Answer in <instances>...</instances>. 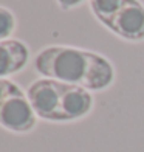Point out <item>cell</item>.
<instances>
[{
	"label": "cell",
	"instance_id": "obj_10",
	"mask_svg": "<svg viewBox=\"0 0 144 152\" xmlns=\"http://www.w3.org/2000/svg\"><path fill=\"white\" fill-rule=\"evenodd\" d=\"M59 8L64 10V11H68V10H73L76 8V6H79L84 0H56Z\"/></svg>",
	"mask_w": 144,
	"mask_h": 152
},
{
	"label": "cell",
	"instance_id": "obj_1",
	"mask_svg": "<svg viewBox=\"0 0 144 152\" xmlns=\"http://www.w3.org/2000/svg\"><path fill=\"white\" fill-rule=\"evenodd\" d=\"M34 68L42 78L81 86L90 92L105 90L115 79V68L105 56L76 47L44 48L34 56Z\"/></svg>",
	"mask_w": 144,
	"mask_h": 152
},
{
	"label": "cell",
	"instance_id": "obj_3",
	"mask_svg": "<svg viewBox=\"0 0 144 152\" xmlns=\"http://www.w3.org/2000/svg\"><path fill=\"white\" fill-rule=\"evenodd\" d=\"M37 115L26 93L19 92L8 96L0 104V126L14 134H26L36 127Z\"/></svg>",
	"mask_w": 144,
	"mask_h": 152
},
{
	"label": "cell",
	"instance_id": "obj_7",
	"mask_svg": "<svg viewBox=\"0 0 144 152\" xmlns=\"http://www.w3.org/2000/svg\"><path fill=\"white\" fill-rule=\"evenodd\" d=\"M129 2L130 0H90V10L102 25L108 26V23L115 19V16Z\"/></svg>",
	"mask_w": 144,
	"mask_h": 152
},
{
	"label": "cell",
	"instance_id": "obj_9",
	"mask_svg": "<svg viewBox=\"0 0 144 152\" xmlns=\"http://www.w3.org/2000/svg\"><path fill=\"white\" fill-rule=\"evenodd\" d=\"M19 90H20V87L16 82H12L6 78H0V104H2L8 96H11L12 93H16Z\"/></svg>",
	"mask_w": 144,
	"mask_h": 152
},
{
	"label": "cell",
	"instance_id": "obj_5",
	"mask_svg": "<svg viewBox=\"0 0 144 152\" xmlns=\"http://www.w3.org/2000/svg\"><path fill=\"white\" fill-rule=\"evenodd\" d=\"M93 109V95L81 86L68 84L60 99L57 123H70L84 118Z\"/></svg>",
	"mask_w": 144,
	"mask_h": 152
},
{
	"label": "cell",
	"instance_id": "obj_4",
	"mask_svg": "<svg viewBox=\"0 0 144 152\" xmlns=\"http://www.w3.org/2000/svg\"><path fill=\"white\" fill-rule=\"evenodd\" d=\"M112 33L130 42L144 40V5L140 0H130L107 26Z\"/></svg>",
	"mask_w": 144,
	"mask_h": 152
},
{
	"label": "cell",
	"instance_id": "obj_6",
	"mask_svg": "<svg viewBox=\"0 0 144 152\" xmlns=\"http://www.w3.org/2000/svg\"><path fill=\"white\" fill-rule=\"evenodd\" d=\"M30 61V50L22 40L6 39L0 42V78H8L23 70Z\"/></svg>",
	"mask_w": 144,
	"mask_h": 152
},
{
	"label": "cell",
	"instance_id": "obj_8",
	"mask_svg": "<svg viewBox=\"0 0 144 152\" xmlns=\"http://www.w3.org/2000/svg\"><path fill=\"white\" fill-rule=\"evenodd\" d=\"M16 28V16L11 10L0 6V42L9 39Z\"/></svg>",
	"mask_w": 144,
	"mask_h": 152
},
{
	"label": "cell",
	"instance_id": "obj_2",
	"mask_svg": "<svg viewBox=\"0 0 144 152\" xmlns=\"http://www.w3.org/2000/svg\"><path fill=\"white\" fill-rule=\"evenodd\" d=\"M68 84L50 78L36 79L26 90V96L37 118L57 123L60 99Z\"/></svg>",
	"mask_w": 144,
	"mask_h": 152
}]
</instances>
